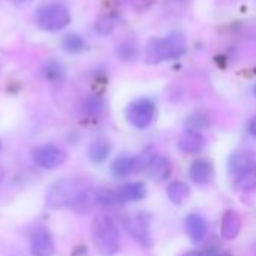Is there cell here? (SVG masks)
<instances>
[{"label": "cell", "mask_w": 256, "mask_h": 256, "mask_svg": "<svg viewBox=\"0 0 256 256\" xmlns=\"http://www.w3.org/2000/svg\"><path fill=\"white\" fill-rule=\"evenodd\" d=\"M248 130H249V134L254 136V138H256V116L249 122V126H248Z\"/></svg>", "instance_id": "cell-26"}, {"label": "cell", "mask_w": 256, "mask_h": 256, "mask_svg": "<svg viewBox=\"0 0 256 256\" xmlns=\"http://www.w3.org/2000/svg\"><path fill=\"white\" fill-rule=\"evenodd\" d=\"M186 230L194 242H201L207 236V220L201 214H189L186 218Z\"/></svg>", "instance_id": "cell-15"}, {"label": "cell", "mask_w": 256, "mask_h": 256, "mask_svg": "<svg viewBox=\"0 0 256 256\" xmlns=\"http://www.w3.org/2000/svg\"><path fill=\"white\" fill-rule=\"evenodd\" d=\"M44 74H45V78L48 80H58L63 76V68L58 62L50 60L44 68Z\"/></svg>", "instance_id": "cell-21"}, {"label": "cell", "mask_w": 256, "mask_h": 256, "mask_svg": "<svg viewBox=\"0 0 256 256\" xmlns=\"http://www.w3.org/2000/svg\"><path fill=\"white\" fill-rule=\"evenodd\" d=\"M254 93H255V94H256V86H255V87H254Z\"/></svg>", "instance_id": "cell-31"}, {"label": "cell", "mask_w": 256, "mask_h": 256, "mask_svg": "<svg viewBox=\"0 0 256 256\" xmlns=\"http://www.w3.org/2000/svg\"><path fill=\"white\" fill-rule=\"evenodd\" d=\"M188 51V40L183 33L172 32L164 38H152L146 48V62L158 64L180 58Z\"/></svg>", "instance_id": "cell-2"}, {"label": "cell", "mask_w": 256, "mask_h": 256, "mask_svg": "<svg viewBox=\"0 0 256 256\" xmlns=\"http://www.w3.org/2000/svg\"><path fill=\"white\" fill-rule=\"evenodd\" d=\"M66 152L57 146H42L39 148L34 150L33 153V160L36 162V165H39L44 170H56L58 166H62L66 162Z\"/></svg>", "instance_id": "cell-6"}, {"label": "cell", "mask_w": 256, "mask_h": 256, "mask_svg": "<svg viewBox=\"0 0 256 256\" xmlns=\"http://www.w3.org/2000/svg\"><path fill=\"white\" fill-rule=\"evenodd\" d=\"M92 238L98 252L102 256H114L118 252L120 231L110 216L100 214L93 220Z\"/></svg>", "instance_id": "cell-3"}, {"label": "cell", "mask_w": 256, "mask_h": 256, "mask_svg": "<svg viewBox=\"0 0 256 256\" xmlns=\"http://www.w3.org/2000/svg\"><path fill=\"white\" fill-rule=\"evenodd\" d=\"M123 225L126 226L128 232L135 237L140 243L146 244L148 243V230H147V220L140 216H128L123 218Z\"/></svg>", "instance_id": "cell-12"}, {"label": "cell", "mask_w": 256, "mask_h": 256, "mask_svg": "<svg viewBox=\"0 0 256 256\" xmlns=\"http://www.w3.org/2000/svg\"><path fill=\"white\" fill-rule=\"evenodd\" d=\"M166 194L170 196V200L176 204H182L190 194V189L188 184L182 183V182H174L168 186Z\"/></svg>", "instance_id": "cell-18"}, {"label": "cell", "mask_w": 256, "mask_h": 256, "mask_svg": "<svg viewBox=\"0 0 256 256\" xmlns=\"http://www.w3.org/2000/svg\"><path fill=\"white\" fill-rule=\"evenodd\" d=\"M254 164H255V156L250 150H237L230 156L228 160V168L231 174L240 176L246 171L254 170Z\"/></svg>", "instance_id": "cell-8"}, {"label": "cell", "mask_w": 256, "mask_h": 256, "mask_svg": "<svg viewBox=\"0 0 256 256\" xmlns=\"http://www.w3.org/2000/svg\"><path fill=\"white\" fill-rule=\"evenodd\" d=\"M117 56L122 58V60H134L136 56H138V50L134 44L130 42H124L122 45H118L117 48Z\"/></svg>", "instance_id": "cell-22"}, {"label": "cell", "mask_w": 256, "mask_h": 256, "mask_svg": "<svg viewBox=\"0 0 256 256\" xmlns=\"http://www.w3.org/2000/svg\"><path fill=\"white\" fill-rule=\"evenodd\" d=\"M147 176L156 182H164L166 180L171 172H172V165L168 158L160 156V154H153L147 166L144 168Z\"/></svg>", "instance_id": "cell-7"}, {"label": "cell", "mask_w": 256, "mask_h": 256, "mask_svg": "<svg viewBox=\"0 0 256 256\" xmlns=\"http://www.w3.org/2000/svg\"><path fill=\"white\" fill-rule=\"evenodd\" d=\"M206 117H201L200 114H194L189 120H188V124H189V130H198L200 128L206 126Z\"/></svg>", "instance_id": "cell-25"}, {"label": "cell", "mask_w": 256, "mask_h": 256, "mask_svg": "<svg viewBox=\"0 0 256 256\" xmlns=\"http://www.w3.org/2000/svg\"><path fill=\"white\" fill-rule=\"evenodd\" d=\"M110 152H111L110 142L105 138L99 136L90 146V159L94 164H100V162H104L110 156Z\"/></svg>", "instance_id": "cell-17"}, {"label": "cell", "mask_w": 256, "mask_h": 256, "mask_svg": "<svg viewBox=\"0 0 256 256\" xmlns=\"http://www.w3.org/2000/svg\"><path fill=\"white\" fill-rule=\"evenodd\" d=\"M182 256H204L201 252H196V250H192V252H186V254H183Z\"/></svg>", "instance_id": "cell-27"}, {"label": "cell", "mask_w": 256, "mask_h": 256, "mask_svg": "<svg viewBox=\"0 0 256 256\" xmlns=\"http://www.w3.org/2000/svg\"><path fill=\"white\" fill-rule=\"evenodd\" d=\"M3 177H4V170H3V168L0 166V182L3 180Z\"/></svg>", "instance_id": "cell-29"}, {"label": "cell", "mask_w": 256, "mask_h": 256, "mask_svg": "<svg viewBox=\"0 0 256 256\" xmlns=\"http://www.w3.org/2000/svg\"><path fill=\"white\" fill-rule=\"evenodd\" d=\"M154 116H156V105L153 100H150L147 98L136 99L126 110V117H128L129 123L136 129L148 128L153 123Z\"/></svg>", "instance_id": "cell-5"}, {"label": "cell", "mask_w": 256, "mask_h": 256, "mask_svg": "<svg viewBox=\"0 0 256 256\" xmlns=\"http://www.w3.org/2000/svg\"><path fill=\"white\" fill-rule=\"evenodd\" d=\"M135 170H138V158L130 154H122L111 164V172L116 177H126Z\"/></svg>", "instance_id": "cell-16"}, {"label": "cell", "mask_w": 256, "mask_h": 256, "mask_svg": "<svg viewBox=\"0 0 256 256\" xmlns=\"http://www.w3.org/2000/svg\"><path fill=\"white\" fill-rule=\"evenodd\" d=\"M204 146H206V140L198 130H188L178 141L180 150L184 153H189V154L201 152L204 148Z\"/></svg>", "instance_id": "cell-14"}, {"label": "cell", "mask_w": 256, "mask_h": 256, "mask_svg": "<svg viewBox=\"0 0 256 256\" xmlns=\"http://www.w3.org/2000/svg\"><path fill=\"white\" fill-rule=\"evenodd\" d=\"M236 184L240 190H254L256 188V171L250 170L237 176Z\"/></svg>", "instance_id": "cell-20"}, {"label": "cell", "mask_w": 256, "mask_h": 256, "mask_svg": "<svg viewBox=\"0 0 256 256\" xmlns=\"http://www.w3.org/2000/svg\"><path fill=\"white\" fill-rule=\"evenodd\" d=\"M242 231V219L234 210H226L222 218L220 234L225 240H234Z\"/></svg>", "instance_id": "cell-13"}, {"label": "cell", "mask_w": 256, "mask_h": 256, "mask_svg": "<svg viewBox=\"0 0 256 256\" xmlns=\"http://www.w3.org/2000/svg\"><path fill=\"white\" fill-rule=\"evenodd\" d=\"M90 198L88 186L81 178H62L46 192L45 204L48 208H76L84 206Z\"/></svg>", "instance_id": "cell-1"}, {"label": "cell", "mask_w": 256, "mask_h": 256, "mask_svg": "<svg viewBox=\"0 0 256 256\" xmlns=\"http://www.w3.org/2000/svg\"><path fill=\"white\" fill-rule=\"evenodd\" d=\"M96 28H98V32L106 34V33H110V32L114 28V21H112L111 18H108V16H104V18H100L99 22L96 24Z\"/></svg>", "instance_id": "cell-24"}, {"label": "cell", "mask_w": 256, "mask_h": 256, "mask_svg": "<svg viewBox=\"0 0 256 256\" xmlns=\"http://www.w3.org/2000/svg\"><path fill=\"white\" fill-rule=\"evenodd\" d=\"M102 108H104V102H102V99H99V98H90L88 100H87V111L90 112V114H99L100 111H102Z\"/></svg>", "instance_id": "cell-23"}, {"label": "cell", "mask_w": 256, "mask_h": 256, "mask_svg": "<svg viewBox=\"0 0 256 256\" xmlns=\"http://www.w3.org/2000/svg\"><path fill=\"white\" fill-rule=\"evenodd\" d=\"M10 3H14V4H21V3H26L27 0H9Z\"/></svg>", "instance_id": "cell-28"}, {"label": "cell", "mask_w": 256, "mask_h": 256, "mask_svg": "<svg viewBox=\"0 0 256 256\" xmlns=\"http://www.w3.org/2000/svg\"><path fill=\"white\" fill-rule=\"evenodd\" d=\"M0 150H2V141H0Z\"/></svg>", "instance_id": "cell-32"}, {"label": "cell", "mask_w": 256, "mask_h": 256, "mask_svg": "<svg viewBox=\"0 0 256 256\" xmlns=\"http://www.w3.org/2000/svg\"><path fill=\"white\" fill-rule=\"evenodd\" d=\"M62 45H63V48H64L68 52H74V54L81 52V51L86 50V40H84L80 34H76V33H69V34H66V36L62 39Z\"/></svg>", "instance_id": "cell-19"}, {"label": "cell", "mask_w": 256, "mask_h": 256, "mask_svg": "<svg viewBox=\"0 0 256 256\" xmlns=\"http://www.w3.org/2000/svg\"><path fill=\"white\" fill-rule=\"evenodd\" d=\"M190 180L196 184H207L214 177V168L210 159H196L189 168Z\"/></svg>", "instance_id": "cell-9"}, {"label": "cell", "mask_w": 256, "mask_h": 256, "mask_svg": "<svg viewBox=\"0 0 256 256\" xmlns=\"http://www.w3.org/2000/svg\"><path fill=\"white\" fill-rule=\"evenodd\" d=\"M117 196L120 202H132V201H141L147 196V188L141 182H132L126 183L122 188L116 189Z\"/></svg>", "instance_id": "cell-11"}, {"label": "cell", "mask_w": 256, "mask_h": 256, "mask_svg": "<svg viewBox=\"0 0 256 256\" xmlns=\"http://www.w3.org/2000/svg\"><path fill=\"white\" fill-rule=\"evenodd\" d=\"M36 24L46 32H57L70 22V14L62 3L42 4L36 10Z\"/></svg>", "instance_id": "cell-4"}, {"label": "cell", "mask_w": 256, "mask_h": 256, "mask_svg": "<svg viewBox=\"0 0 256 256\" xmlns=\"http://www.w3.org/2000/svg\"><path fill=\"white\" fill-rule=\"evenodd\" d=\"M30 252L33 256L54 255V242L46 230H39L33 234L30 242Z\"/></svg>", "instance_id": "cell-10"}, {"label": "cell", "mask_w": 256, "mask_h": 256, "mask_svg": "<svg viewBox=\"0 0 256 256\" xmlns=\"http://www.w3.org/2000/svg\"><path fill=\"white\" fill-rule=\"evenodd\" d=\"M216 256H232L231 254H228V252H224V254H219V255Z\"/></svg>", "instance_id": "cell-30"}]
</instances>
